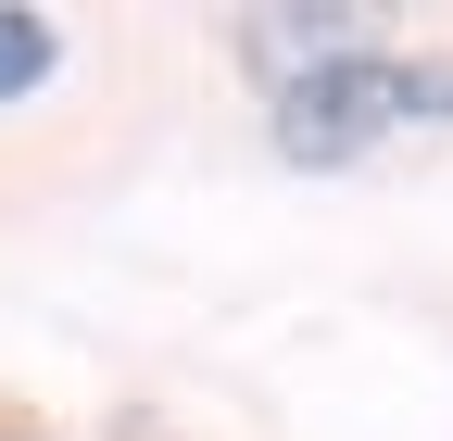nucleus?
Masks as SVG:
<instances>
[{"instance_id": "1", "label": "nucleus", "mask_w": 453, "mask_h": 441, "mask_svg": "<svg viewBox=\"0 0 453 441\" xmlns=\"http://www.w3.org/2000/svg\"><path fill=\"white\" fill-rule=\"evenodd\" d=\"M390 127V50H340V64H315V76H290L265 101V139H277V164H303V177H340V164H365Z\"/></svg>"}, {"instance_id": "2", "label": "nucleus", "mask_w": 453, "mask_h": 441, "mask_svg": "<svg viewBox=\"0 0 453 441\" xmlns=\"http://www.w3.org/2000/svg\"><path fill=\"white\" fill-rule=\"evenodd\" d=\"M226 38H240V64H252V89H265V101L290 89V76H315V64H340V50H390V26H378V13H353V0H303V13H240Z\"/></svg>"}, {"instance_id": "3", "label": "nucleus", "mask_w": 453, "mask_h": 441, "mask_svg": "<svg viewBox=\"0 0 453 441\" xmlns=\"http://www.w3.org/2000/svg\"><path fill=\"white\" fill-rule=\"evenodd\" d=\"M50 64H64V26L0 0V101H38V89H50Z\"/></svg>"}, {"instance_id": "4", "label": "nucleus", "mask_w": 453, "mask_h": 441, "mask_svg": "<svg viewBox=\"0 0 453 441\" xmlns=\"http://www.w3.org/2000/svg\"><path fill=\"white\" fill-rule=\"evenodd\" d=\"M390 114L403 127H453V64H390Z\"/></svg>"}, {"instance_id": "5", "label": "nucleus", "mask_w": 453, "mask_h": 441, "mask_svg": "<svg viewBox=\"0 0 453 441\" xmlns=\"http://www.w3.org/2000/svg\"><path fill=\"white\" fill-rule=\"evenodd\" d=\"M0 441H38V429H0Z\"/></svg>"}]
</instances>
